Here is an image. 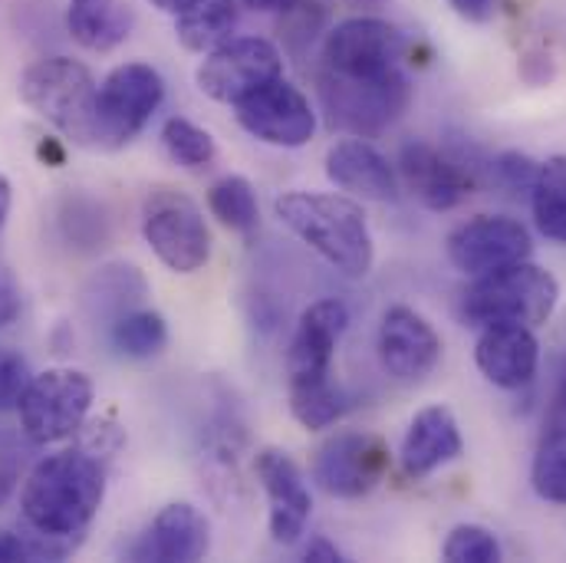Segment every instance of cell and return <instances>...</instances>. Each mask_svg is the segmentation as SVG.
<instances>
[{"label":"cell","instance_id":"32","mask_svg":"<svg viewBox=\"0 0 566 563\" xmlns=\"http://www.w3.org/2000/svg\"><path fill=\"white\" fill-rule=\"evenodd\" d=\"M70 548L53 544L46 538H23L7 528H0V563H33V561H60L66 557Z\"/></svg>","mask_w":566,"mask_h":563},{"label":"cell","instance_id":"16","mask_svg":"<svg viewBox=\"0 0 566 563\" xmlns=\"http://www.w3.org/2000/svg\"><path fill=\"white\" fill-rule=\"evenodd\" d=\"M379 359L399 383H422L441 359V336L412 306H389L379 326Z\"/></svg>","mask_w":566,"mask_h":563},{"label":"cell","instance_id":"14","mask_svg":"<svg viewBox=\"0 0 566 563\" xmlns=\"http://www.w3.org/2000/svg\"><path fill=\"white\" fill-rule=\"evenodd\" d=\"M349 326V310L343 300H316L300 313V323L293 330L290 350H286V379L290 389L316 386L329 379L336 346Z\"/></svg>","mask_w":566,"mask_h":563},{"label":"cell","instance_id":"18","mask_svg":"<svg viewBox=\"0 0 566 563\" xmlns=\"http://www.w3.org/2000/svg\"><path fill=\"white\" fill-rule=\"evenodd\" d=\"M254 468L271 504V538L277 544H296L313 511V498L300 465L283 448H264Z\"/></svg>","mask_w":566,"mask_h":563},{"label":"cell","instance_id":"10","mask_svg":"<svg viewBox=\"0 0 566 563\" xmlns=\"http://www.w3.org/2000/svg\"><path fill=\"white\" fill-rule=\"evenodd\" d=\"M406 33L382 17H349L323 40V70L336 76H382L399 70Z\"/></svg>","mask_w":566,"mask_h":563},{"label":"cell","instance_id":"34","mask_svg":"<svg viewBox=\"0 0 566 563\" xmlns=\"http://www.w3.org/2000/svg\"><path fill=\"white\" fill-rule=\"evenodd\" d=\"M491 168H494V178H497L511 195L531 191L534 181H537V171H541V165H537L531 155H521V152H504V155H497Z\"/></svg>","mask_w":566,"mask_h":563},{"label":"cell","instance_id":"25","mask_svg":"<svg viewBox=\"0 0 566 563\" xmlns=\"http://www.w3.org/2000/svg\"><path fill=\"white\" fill-rule=\"evenodd\" d=\"M531 208L541 234L566 244V155H554L541 165L531 188Z\"/></svg>","mask_w":566,"mask_h":563},{"label":"cell","instance_id":"12","mask_svg":"<svg viewBox=\"0 0 566 563\" xmlns=\"http://www.w3.org/2000/svg\"><path fill=\"white\" fill-rule=\"evenodd\" d=\"M448 261L468 274L481 278L501 268H511L517 261H527L534 251L531 231L507 215H478L464 225H458L448 234Z\"/></svg>","mask_w":566,"mask_h":563},{"label":"cell","instance_id":"23","mask_svg":"<svg viewBox=\"0 0 566 563\" xmlns=\"http://www.w3.org/2000/svg\"><path fill=\"white\" fill-rule=\"evenodd\" d=\"M238 27V3L234 0H201L191 10L175 17V37L191 53H211L231 40Z\"/></svg>","mask_w":566,"mask_h":563},{"label":"cell","instance_id":"19","mask_svg":"<svg viewBox=\"0 0 566 563\" xmlns=\"http://www.w3.org/2000/svg\"><path fill=\"white\" fill-rule=\"evenodd\" d=\"M208 548H211L208 518L195 504L175 501L155 514V521L148 524L139 544L129 551V557L155 563H195L208 554Z\"/></svg>","mask_w":566,"mask_h":563},{"label":"cell","instance_id":"8","mask_svg":"<svg viewBox=\"0 0 566 563\" xmlns=\"http://www.w3.org/2000/svg\"><path fill=\"white\" fill-rule=\"evenodd\" d=\"M165 100V80L148 63L116 66L96 93V145L123 148L145 129Z\"/></svg>","mask_w":566,"mask_h":563},{"label":"cell","instance_id":"6","mask_svg":"<svg viewBox=\"0 0 566 563\" xmlns=\"http://www.w3.org/2000/svg\"><path fill=\"white\" fill-rule=\"evenodd\" d=\"M142 234L151 254L175 274H195L211 261V231L185 191L155 188L142 211Z\"/></svg>","mask_w":566,"mask_h":563},{"label":"cell","instance_id":"39","mask_svg":"<svg viewBox=\"0 0 566 563\" xmlns=\"http://www.w3.org/2000/svg\"><path fill=\"white\" fill-rule=\"evenodd\" d=\"M244 3H248V7H254V10H264V13H277V10L286 13L296 0H244Z\"/></svg>","mask_w":566,"mask_h":563},{"label":"cell","instance_id":"3","mask_svg":"<svg viewBox=\"0 0 566 563\" xmlns=\"http://www.w3.org/2000/svg\"><path fill=\"white\" fill-rule=\"evenodd\" d=\"M560 303V283L551 271L517 261L511 268L474 278L461 296V316L471 326L491 323H524L541 326L554 316Z\"/></svg>","mask_w":566,"mask_h":563},{"label":"cell","instance_id":"41","mask_svg":"<svg viewBox=\"0 0 566 563\" xmlns=\"http://www.w3.org/2000/svg\"><path fill=\"white\" fill-rule=\"evenodd\" d=\"M557 373H566V346H564V356H560V369Z\"/></svg>","mask_w":566,"mask_h":563},{"label":"cell","instance_id":"28","mask_svg":"<svg viewBox=\"0 0 566 563\" xmlns=\"http://www.w3.org/2000/svg\"><path fill=\"white\" fill-rule=\"evenodd\" d=\"M531 484L544 501L566 508V425H551L541 438L531 468Z\"/></svg>","mask_w":566,"mask_h":563},{"label":"cell","instance_id":"2","mask_svg":"<svg viewBox=\"0 0 566 563\" xmlns=\"http://www.w3.org/2000/svg\"><path fill=\"white\" fill-rule=\"evenodd\" d=\"M283 225L343 278H366L376 261L366 211L333 191H283L274 201Z\"/></svg>","mask_w":566,"mask_h":563},{"label":"cell","instance_id":"26","mask_svg":"<svg viewBox=\"0 0 566 563\" xmlns=\"http://www.w3.org/2000/svg\"><path fill=\"white\" fill-rule=\"evenodd\" d=\"M208 208L211 215L238 231V234H251L258 231V221H261V208H258V191L254 185L244 178V175H224L211 185L208 191Z\"/></svg>","mask_w":566,"mask_h":563},{"label":"cell","instance_id":"5","mask_svg":"<svg viewBox=\"0 0 566 563\" xmlns=\"http://www.w3.org/2000/svg\"><path fill=\"white\" fill-rule=\"evenodd\" d=\"M316 83L329 126L359 139L386 133L412 103V86L402 70L382 76H336L319 70Z\"/></svg>","mask_w":566,"mask_h":563},{"label":"cell","instance_id":"1","mask_svg":"<svg viewBox=\"0 0 566 563\" xmlns=\"http://www.w3.org/2000/svg\"><path fill=\"white\" fill-rule=\"evenodd\" d=\"M106 455L90 445L46 455L33 465L20 491V514L33 534L76 548L106 498Z\"/></svg>","mask_w":566,"mask_h":563},{"label":"cell","instance_id":"24","mask_svg":"<svg viewBox=\"0 0 566 563\" xmlns=\"http://www.w3.org/2000/svg\"><path fill=\"white\" fill-rule=\"evenodd\" d=\"M142 296H145V281H142L139 271L129 268V264H109L86 283L83 306L93 316H109V323H113L123 313L136 310Z\"/></svg>","mask_w":566,"mask_h":563},{"label":"cell","instance_id":"40","mask_svg":"<svg viewBox=\"0 0 566 563\" xmlns=\"http://www.w3.org/2000/svg\"><path fill=\"white\" fill-rule=\"evenodd\" d=\"M10 201H13V188H10V181L0 175V231H3L7 215H10Z\"/></svg>","mask_w":566,"mask_h":563},{"label":"cell","instance_id":"21","mask_svg":"<svg viewBox=\"0 0 566 563\" xmlns=\"http://www.w3.org/2000/svg\"><path fill=\"white\" fill-rule=\"evenodd\" d=\"M461 451H464V438H461L454 413L448 406H428L422 413H416V419L406 428L399 461H402L406 478L422 481L438 468L458 461Z\"/></svg>","mask_w":566,"mask_h":563},{"label":"cell","instance_id":"20","mask_svg":"<svg viewBox=\"0 0 566 563\" xmlns=\"http://www.w3.org/2000/svg\"><path fill=\"white\" fill-rule=\"evenodd\" d=\"M326 175L336 188L353 191L366 201H396L402 191L396 165L373 142L349 136L329 145Z\"/></svg>","mask_w":566,"mask_h":563},{"label":"cell","instance_id":"36","mask_svg":"<svg viewBox=\"0 0 566 563\" xmlns=\"http://www.w3.org/2000/svg\"><path fill=\"white\" fill-rule=\"evenodd\" d=\"M454 13H461L471 23H488L497 13V0H448Z\"/></svg>","mask_w":566,"mask_h":563},{"label":"cell","instance_id":"15","mask_svg":"<svg viewBox=\"0 0 566 563\" xmlns=\"http://www.w3.org/2000/svg\"><path fill=\"white\" fill-rule=\"evenodd\" d=\"M399 181L428 211H451L474 191V171L438 145L412 139L399 152Z\"/></svg>","mask_w":566,"mask_h":563},{"label":"cell","instance_id":"33","mask_svg":"<svg viewBox=\"0 0 566 563\" xmlns=\"http://www.w3.org/2000/svg\"><path fill=\"white\" fill-rule=\"evenodd\" d=\"M30 366L20 353L0 350V413H10L20 406L27 386H30Z\"/></svg>","mask_w":566,"mask_h":563},{"label":"cell","instance_id":"11","mask_svg":"<svg viewBox=\"0 0 566 563\" xmlns=\"http://www.w3.org/2000/svg\"><path fill=\"white\" fill-rule=\"evenodd\" d=\"M389 451L376 435L336 431L313 458V481L339 501H356L376 491L386 478Z\"/></svg>","mask_w":566,"mask_h":563},{"label":"cell","instance_id":"27","mask_svg":"<svg viewBox=\"0 0 566 563\" xmlns=\"http://www.w3.org/2000/svg\"><path fill=\"white\" fill-rule=\"evenodd\" d=\"M113 346L129 359H151L168 343V323L155 310H129L109 326Z\"/></svg>","mask_w":566,"mask_h":563},{"label":"cell","instance_id":"22","mask_svg":"<svg viewBox=\"0 0 566 563\" xmlns=\"http://www.w3.org/2000/svg\"><path fill=\"white\" fill-rule=\"evenodd\" d=\"M133 20L136 17L123 0H70L66 10L70 37L93 53H109L119 46L129 37Z\"/></svg>","mask_w":566,"mask_h":563},{"label":"cell","instance_id":"38","mask_svg":"<svg viewBox=\"0 0 566 563\" xmlns=\"http://www.w3.org/2000/svg\"><path fill=\"white\" fill-rule=\"evenodd\" d=\"M151 7H158L161 13H171V17H178V13H185V10H191L195 3H201V0H148Z\"/></svg>","mask_w":566,"mask_h":563},{"label":"cell","instance_id":"35","mask_svg":"<svg viewBox=\"0 0 566 563\" xmlns=\"http://www.w3.org/2000/svg\"><path fill=\"white\" fill-rule=\"evenodd\" d=\"M17 313H20V290L10 271L0 264V326H7Z\"/></svg>","mask_w":566,"mask_h":563},{"label":"cell","instance_id":"7","mask_svg":"<svg viewBox=\"0 0 566 563\" xmlns=\"http://www.w3.org/2000/svg\"><path fill=\"white\" fill-rule=\"evenodd\" d=\"M93 379L80 369H46L30 379L17 413L23 435L36 445H53L76 435L93 406Z\"/></svg>","mask_w":566,"mask_h":563},{"label":"cell","instance_id":"17","mask_svg":"<svg viewBox=\"0 0 566 563\" xmlns=\"http://www.w3.org/2000/svg\"><path fill=\"white\" fill-rule=\"evenodd\" d=\"M474 363L491 386L514 393L534 383L541 369V343L524 323H491L478 336Z\"/></svg>","mask_w":566,"mask_h":563},{"label":"cell","instance_id":"29","mask_svg":"<svg viewBox=\"0 0 566 563\" xmlns=\"http://www.w3.org/2000/svg\"><path fill=\"white\" fill-rule=\"evenodd\" d=\"M349 409V396L333 383H316V386H300V389H290V413L293 419L310 428V431H319V428H329L333 423H339Z\"/></svg>","mask_w":566,"mask_h":563},{"label":"cell","instance_id":"4","mask_svg":"<svg viewBox=\"0 0 566 563\" xmlns=\"http://www.w3.org/2000/svg\"><path fill=\"white\" fill-rule=\"evenodd\" d=\"M96 80L93 73L70 56H46L23 70L20 100L56 126L66 139L96 145Z\"/></svg>","mask_w":566,"mask_h":563},{"label":"cell","instance_id":"31","mask_svg":"<svg viewBox=\"0 0 566 563\" xmlns=\"http://www.w3.org/2000/svg\"><path fill=\"white\" fill-rule=\"evenodd\" d=\"M441 557L451 563H497L501 561V544L481 524H458L448 534Z\"/></svg>","mask_w":566,"mask_h":563},{"label":"cell","instance_id":"37","mask_svg":"<svg viewBox=\"0 0 566 563\" xmlns=\"http://www.w3.org/2000/svg\"><path fill=\"white\" fill-rule=\"evenodd\" d=\"M303 561L339 563L343 561V554H339V548H336V544H329L326 538H313V541L306 544V551H303Z\"/></svg>","mask_w":566,"mask_h":563},{"label":"cell","instance_id":"13","mask_svg":"<svg viewBox=\"0 0 566 563\" xmlns=\"http://www.w3.org/2000/svg\"><path fill=\"white\" fill-rule=\"evenodd\" d=\"M234 110L248 136L277 148H303L316 133V113L310 100L283 76L241 100Z\"/></svg>","mask_w":566,"mask_h":563},{"label":"cell","instance_id":"30","mask_svg":"<svg viewBox=\"0 0 566 563\" xmlns=\"http://www.w3.org/2000/svg\"><path fill=\"white\" fill-rule=\"evenodd\" d=\"M161 145L185 168H205L218 155L211 133H205L201 126H195L191 119H181V116H175L161 126Z\"/></svg>","mask_w":566,"mask_h":563},{"label":"cell","instance_id":"9","mask_svg":"<svg viewBox=\"0 0 566 563\" xmlns=\"http://www.w3.org/2000/svg\"><path fill=\"white\" fill-rule=\"evenodd\" d=\"M283 76L281 50L264 37H231L218 50L205 53L198 66V90L214 103L238 106L271 80Z\"/></svg>","mask_w":566,"mask_h":563}]
</instances>
